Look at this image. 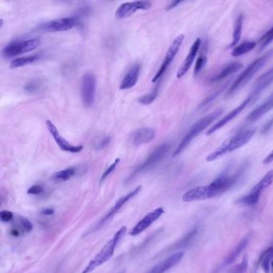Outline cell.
<instances>
[{"label": "cell", "mask_w": 273, "mask_h": 273, "mask_svg": "<svg viewBox=\"0 0 273 273\" xmlns=\"http://www.w3.org/2000/svg\"><path fill=\"white\" fill-rule=\"evenodd\" d=\"M184 38H185L184 35H180L174 40L172 44L170 46V48H168V51H167V54H166L165 58H164V61L161 64V68H159L155 76L153 77L151 82H157L164 75V73L168 70L170 64H171L173 60L175 59L176 55L178 54L179 50H180L183 42H184Z\"/></svg>", "instance_id": "12"}, {"label": "cell", "mask_w": 273, "mask_h": 273, "mask_svg": "<svg viewBox=\"0 0 273 273\" xmlns=\"http://www.w3.org/2000/svg\"><path fill=\"white\" fill-rule=\"evenodd\" d=\"M22 233V231L18 229L17 227H15V226H14V227L11 228V231H10V234H11V236H12V237H20Z\"/></svg>", "instance_id": "43"}, {"label": "cell", "mask_w": 273, "mask_h": 273, "mask_svg": "<svg viewBox=\"0 0 273 273\" xmlns=\"http://www.w3.org/2000/svg\"><path fill=\"white\" fill-rule=\"evenodd\" d=\"M141 66L140 64H135L128 70L125 76L123 79L120 89L127 90L133 88L138 81L140 73H141Z\"/></svg>", "instance_id": "22"}, {"label": "cell", "mask_w": 273, "mask_h": 273, "mask_svg": "<svg viewBox=\"0 0 273 273\" xmlns=\"http://www.w3.org/2000/svg\"><path fill=\"white\" fill-rule=\"evenodd\" d=\"M126 231H127V227L126 226L121 227L115 233L114 237L107 242V244L103 247L102 249L99 251L98 254L90 261L89 264L86 266L82 273H91L95 268L109 261L110 259L114 256L115 248L125 235Z\"/></svg>", "instance_id": "4"}, {"label": "cell", "mask_w": 273, "mask_h": 273, "mask_svg": "<svg viewBox=\"0 0 273 273\" xmlns=\"http://www.w3.org/2000/svg\"><path fill=\"white\" fill-rule=\"evenodd\" d=\"M224 112V109L223 108H218L216 111H212L210 113L209 115H206V116L203 117L201 120H199L197 123L193 124L191 128L188 130V132L186 133V135H184V138L182 139V141H181L177 149L175 150L174 153H173L172 157H176L177 155H180L181 153H182L186 148L191 144V141L198 136L200 133L202 132L204 130L208 128V126L214 122V121L218 119L219 117L222 115Z\"/></svg>", "instance_id": "3"}, {"label": "cell", "mask_w": 273, "mask_h": 273, "mask_svg": "<svg viewBox=\"0 0 273 273\" xmlns=\"http://www.w3.org/2000/svg\"><path fill=\"white\" fill-rule=\"evenodd\" d=\"M271 269H272V273H273V261L272 262H271Z\"/></svg>", "instance_id": "47"}, {"label": "cell", "mask_w": 273, "mask_h": 273, "mask_svg": "<svg viewBox=\"0 0 273 273\" xmlns=\"http://www.w3.org/2000/svg\"><path fill=\"white\" fill-rule=\"evenodd\" d=\"M273 183V169L266 173L257 185L251 190L248 195L241 197L237 201V204L246 207H252L259 202L260 197L264 190L267 189Z\"/></svg>", "instance_id": "6"}, {"label": "cell", "mask_w": 273, "mask_h": 273, "mask_svg": "<svg viewBox=\"0 0 273 273\" xmlns=\"http://www.w3.org/2000/svg\"><path fill=\"white\" fill-rule=\"evenodd\" d=\"M118 273H125V271H124V270H123V271H120V272Z\"/></svg>", "instance_id": "48"}, {"label": "cell", "mask_w": 273, "mask_h": 273, "mask_svg": "<svg viewBox=\"0 0 273 273\" xmlns=\"http://www.w3.org/2000/svg\"><path fill=\"white\" fill-rule=\"evenodd\" d=\"M141 189H142V186H138L135 189H133L132 191H130L128 194H126L124 197L119 199L115 204L111 207V209L107 212V214L104 217H102L95 225L93 226L91 229L88 230V232H86L85 237L86 236H89L91 233L95 232V231H98L99 229L103 228L107 223L111 221L114 216L116 215L117 213L124 208V206L126 204H128L131 199L134 198L141 191Z\"/></svg>", "instance_id": "7"}, {"label": "cell", "mask_w": 273, "mask_h": 273, "mask_svg": "<svg viewBox=\"0 0 273 273\" xmlns=\"http://www.w3.org/2000/svg\"><path fill=\"white\" fill-rule=\"evenodd\" d=\"M256 132H257L256 128H251L227 139L217 149L210 153L206 158V161L208 162L217 161V159L224 157L226 154L241 148L249 142L250 140L255 135Z\"/></svg>", "instance_id": "2"}, {"label": "cell", "mask_w": 273, "mask_h": 273, "mask_svg": "<svg viewBox=\"0 0 273 273\" xmlns=\"http://www.w3.org/2000/svg\"><path fill=\"white\" fill-rule=\"evenodd\" d=\"M159 93V87H155L154 89L151 90V92L146 95H142L138 99V102L142 105H149L153 101L157 98Z\"/></svg>", "instance_id": "33"}, {"label": "cell", "mask_w": 273, "mask_h": 273, "mask_svg": "<svg viewBox=\"0 0 273 273\" xmlns=\"http://www.w3.org/2000/svg\"><path fill=\"white\" fill-rule=\"evenodd\" d=\"M110 142H111V137L106 136L105 138L101 140V141L97 144V145L95 146V149L98 150V151L104 149V148L108 147Z\"/></svg>", "instance_id": "41"}, {"label": "cell", "mask_w": 273, "mask_h": 273, "mask_svg": "<svg viewBox=\"0 0 273 273\" xmlns=\"http://www.w3.org/2000/svg\"><path fill=\"white\" fill-rule=\"evenodd\" d=\"M248 258L244 257L243 258L242 261H241V264H239L238 265L236 266L231 271H229V273H244L248 268Z\"/></svg>", "instance_id": "38"}, {"label": "cell", "mask_w": 273, "mask_h": 273, "mask_svg": "<svg viewBox=\"0 0 273 273\" xmlns=\"http://www.w3.org/2000/svg\"><path fill=\"white\" fill-rule=\"evenodd\" d=\"M184 256L183 251L173 253L172 255L170 256L168 258L164 259V261L153 266L152 268L146 273H165L166 271H169L174 266L181 262Z\"/></svg>", "instance_id": "17"}, {"label": "cell", "mask_w": 273, "mask_h": 273, "mask_svg": "<svg viewBox=\"0 0 273 273\" xmlns=\"http://www.w3.org/2000/svg\"><path fill=\"white\" fill-rule=\"evenodd\" d=\"M164 213V209L162 207H160L157 209L150 211L144 218L141 219V221L135 224V227L131 229L130 235L132 236V237L140 235L143 231L148 229L150 226L155 221H157L159 218H161Z\"/></svg>", "instance_id": "14"}, {"label": "cell", "mask_w": 273, "mask_h": 273, "mask_svg": "<svg viewBox=\"0 0 273 273\" xmlns=\"http://www.w3.org/2000/svg\"><path fill=\"white\" fill-rule=\"evenodd\" d=\"M0 219L4 223L11 222L14 219V214L8 210H4V211H0Z\"/></svg>", "instance_id": "39"}, {"label": "cell", "mask_w": 273, "mask_h": 273, "mask_svg": "<svg viewBox=\"0 0 273 273\" xmlns=\"http://www.w3.org/2000/svg\"><path fill=\"white\" fill-rule=\"evenodd\" d=\"M120 162H121V159H115V161H114V162H113L112 164L107 168V170L103 173V175L101 176V183L104 182L106 179L108 178V177L111 175V173H112L113 171H114V170L115 169V168H116L117 165L120 164Z\"/></svg>", "instance_id": "37"}, {"label": "cell", "mask_w": 273, "mask_h": 273, "mask_svg": "<svg viewBox=\"0 0 273 273\" xmlns=\"http://www.w3.org/2000/svg\"><path fill=\"white\" fill-rule=\"evenodd\" d=\"M242 68L243 65L241 63H230V64H227L216 76L211 78V83L223 81L224 79L228 78L230 75H233L234 73L237 72L239 70H241Z\"/></svg>", "instance_id": "23"}, {"label": "cell", "mask_w": 273, "mask_h": 273, "mask_svg": "<svg viewBox=\"0 0 273 273\" xmlns=\"http://www.w3.org/2000/svg\"><path fill=\"white\" fill-rule=\"evenodd\" d=\"M273 55V50L266 53L265 55L260 58L257 59L255 61H253L251 64L248 66L241 75L237 77L235 82L231 84L229 89L228 91V95H231L235 94L240 88H242L248 81L252 78L254 75L258 72V71L264 67L266 62L269 60L270 57Z\"/></svg>", "instance_id": "5"}, {"label": "cell", "mask_w": 273, "mask_h": 273, "mask_svg": "<svg viewBox=\"0 0 273 273\" xmlns=\"http://www.w3.org/2000/svg\"><path fill=\"white\" fill-rule=\"evenodd\" d=\"M81 21L78 17H65L56 18L48 22L44 23L38 26V28L43 31L57 32V31H67L81 25Z\"/></svg>", "instance_id": "10"}, {"label": "cell", "mask_w": 273, "mask_h": 273, "mask_svg": "<svg viewBox=\"0 0 273 273\" xmlns=\"http://www.w3.org/2000/svg\"><path fill=\"white\" fill-rule=\"evenodd\" d=\"M41 45V40L38 38H30L27 41H14L4 47L2 51L4 58L11 59L24 53L36 49Z\"/></svg>", "instance_id": "9"}, {"label": "cell", "mask_w": 273, "mask_h": 273, "mask_svg": "<svg viewBox=\"0 0 273 273\" xmlns=\"http://www.w3.org/2000/svg\"><path fill=\"white\" fill-rule=\"evenodd\" d=\"M46 125H47V128H48L49 132L51 133V135H52L53 138L55 140L57 145L60 147V148L62 151L70 153H79L82 151L83 148H84L82 145H73V144H70L66 139H64L61 135V133L59 131L56 126L53 124L51 121H49V120L46 121Z\"/></svg>", "instance_id": "13"}, {"label": "cell", "mask_w": 273, "mask_h": 273, "mask_svg": "<svg viewBox=\"0 0 273 273\" xmlns=\"http://www.w3.org/2000/svg\"><path fill=\"white\" fill-rule=\"evenodd\" d=\"M181 3H182V1H173V2L170 3L169 5L167 7V8H166V9L168 10V11H169V10L173 9V8H175L176 7H177L179 4H181Z\"/></svg>", "instance_id": "46"}, {"label": "cell", "mask_w": 273, "mask_h": 273, "mask_svg": "<svg viewBox=\"0 0 273 273\" xmlns=\"http://www.w3.org/2000/svg\"><path fill=\"white\" fill-rule=\"evenodd\" d=\"M76 173V168L72 167V168H66V169L55 172L51 177V180L55 182H65V181H69L70 179L72 178L73 177H75Z\"/></svg>", "instance_id": "27"}, {"label": "cell", "mask_w": 273, "mask_h": 273, "mask_svg": "<svg viewBox=\"0 0 273 273\" xmlns=\"http://www.w3.org/2000/svg\"><path fill=\"white\" fill-rule=\"evenodd\" d=\"M15 227L21 230L23 233H29L33 230V224L28 218L24 217H18Z\"/></svg>", "instance_id": "31"}, {"label": "cell", "mask_w": 273, "mask_h": 273, "mask_svg": "<svg viewBox=\"0 0 273 273\" xmlns=\"http://www.w3.org/2000/svg\"><path fill=\"white\" fill-rule=\"evenodd\" d=\"M246 166L241 168L235 174L228 175L224 173L215 179L208 185L198 186L189 191H186L182 197L184 202H193V201H205L208 199L214 198L222 195L226 191L231 189L239 180L241 178L245 170Z\"/></svg>", "instance_id": "1"}, {"label": "cell", "mask_w": 273, "mask_h": 273, "mask_svg": "<svg viewBox=\"0 0 273 273\" xmlns=\"http://www.w3.org/2000/svg\"><path fill=\"white\" fill-rule=\"evenodd\" d=\"M273 41V26L259 41V50H263Z\"/></svg>", "instance_id": "34"}, {"label": "cell", "mask_w": 273, "mask_h": 273, "mask_svg": "<svg viewBox=\"0 0 273 273\" xmlns=\"http://www.w3.org/2000/svg\"><path fill=\"white\" fill-rule=\"evenodd\" d=\"M227 86H228V84H226L225 85H224L222 88H221V89L217 90V91H216L215 93H213V94H211V95H209V96H208V98L206 99L205 101H204V102H203L202 104H201V106H200V108H205V107H207V106L209 105V104H211V102H213V101H214V100H216V99L217 98V96H218V95H220V94H221V93H222L223 91H224V90L227 88Z\"/></svg>", "instance_id": "36"}, {"label": "cell", "mask_w": 273, "mask_h": 273, "mask_svg": "<svg viewBox=\"0 0 273 273\" xmlns=\"http://www.w3.org/2000/svg\"><path fill=\"white\" fill-rule=\"evenodd\" d=\"M273 127V117L269 121H268L267 124H265V125L264 126V128H263L262 129V133L263 134H266V133H268V131H270V130Z\"/></svg>", "instance_id": "42"}, {"label": "cell", "mask_w": 273, "mask_h": 273, "mask_svg": "<svg viewBox=\"0 0 273 273\" xmlns=\"http://www.w3.org/2000/svg\"><path fill=\"white\" fill-rule=\"evenodd\" d=\"M249 104H251V98L248 95V98H246L240 105L237 106V108H234L232 111H230L225 116L223 117L221 121L216 123L212 127H211L207 131V135H211L212 133L222 128L224 126L228 124L230 121H232L233 119L236 118Z\"/></svg>", "instance_id": "16"}, {"label": "cell", "mask_w": 273, "mask_h": 273, "mask_svg": "<svg viewBox=\"0 0 273 273\" xmlns=\"http://www.w3.org/2000/svg\"><path fill=\"white\" fill-rule=\"evenodd\" d=\"M243 28V15H240L237 17L235 23V28L233 31L232 41H231L230 47H234L237 45L241 38V33Z\"/></svg>", "instance_id": "30"}, {"label": "cell", "mask_w": 273, "mask_h": 273, "mask_svg": "<svg viewBox=\"0 0 273 273\" xmlns=\"http://www.w3.org/2000/svg\"><path fill=\"white\" fill-rule=\"evenodd\" d=\"M250 239H251V236L247 235L241 240L240 242L238 243L235 248H233L232 251L229 253V255L226 257L225 260L224 261V265H228L231 264V263L234 262L236 261V259L241 255V252L245 249L246 247L248 246V243H249Z\"/></svg>", "instance_id": "24"}, {"label": "cell", "mask_w": 273, "mask_h": 273, "mask_svg": "<svg viewBox=\"0 0 273 273\" xmlns=\"http://www.w3.org/2000/svg\"><path fill=\"white\" fill-rule=\"evenodd\" d=\"M43 89V83L38 80H34L31 81V82L28 83L24 87V90L26 93H28L29 95H32V94H36V93L40 92L42 91Z\"/></svg>", "instance_id": "32"}, {"label": "cell", "mask_w": 273, "mask_h": 273, "mask_svg": "<svg viewBox=\"0 0 273 273\" xmlns=\"http://www.w3.org/2000/svg\"><path fill=\"white\" fill-rule=\"evenodd\" d=\"M273 162V150L271 151H270L269 154H268L267 157H265V158L264 159V161H263V164H265V165H267V164H271V163Z\"/></svg>", "instance_id": "44"}, {"label": "cell", "mask_w": 273, "mask_h": 273, "mask_svg": "<svg viewBox=\"0 0 273 273\" xmlns=\"http://www.w3.org/2000/svg\"><path fill=\"white\" fill-rule=\"evenodd\" d=\"M96 80L91 73H86L81 81V98L86 108H91L95 102Z\"/></svg>", "instance_id": "11"}, {"label": "cell", "mask_w": 273, "mask_h": 273, "mask_svg": "<svg viewBox=\"0 0 273 273\" xmlns=\"http://www.w3.org/2000/svg\"><path fill=\"white\" fill-rule=\"evenodd\" d=\"M38 59V55H29V56L21 57V58H16L13 60L10 64V68L12 69L15 68H21L24 66L28 65V64H32L35 62Z\"/></svg>", "instance_id": "29"}, {"label": "cell", "mask_w": 273, "mask_h": 273, "mask_svg": "<svg viewBox=\"0 0 273 273\" xmlns=\"http://www.w3.org/2000/svg\"><path fill=\"white\" fill-rule=\"evenodd\" d=\"M41 215L43 216H52L55 211L53 208H45V209L42 210L41 211Z\"/></svg>", "instance_id": "45"}, {"label": "cell", "mask_w": 273, "mask_h": 273, "mask_svg": "<svg viewBox=\"0 0 273 273\" xmlns=\"http://www.w3.org/2000/svg\"><path fill=\"white\" fill-rule=\"evenodd\" d=\"M273 82V67L271 69L266 71L257 80L256 82L255 87L253 88L252 92L249 95L251 98V104L255 102L259 96L261 95V93L264 91V89L269 87Z\"/></svg>", "instance_id": "18"}, {"label": "cell", "mask_w": 273, "mask_h": 273, "mask_svg": "<svg viewBox=\"0 0 273 273\" xmlns=\"http://www.w3.org/2000/svg\"><path fill=\"white\" fill-rule=\"evenodd\" d=\"M201 40L200 38L196 40L195 42L193 43L192 46L191 47V49H190L188 55L186 57L185 61H184L182 65L181 66V68H179L178 71H177V78H182L189 71L193 62L195 61L196 57H197V54H198L199 49L201 48Z\"/></svg>", "instance_id": "19"}, {"label": "cell", "mask_w": 273, "mask_h": 273, "mask_svg": "<svg viewBox=\"0 0 273 273\" xmlns=\"http://www.w3.org/2000/svg\"><path fill=\"white\" fill-rule=\"evenodd\" d=\"M208 61L207 55L205 54H202L201 56L199 57L196 63L195 69H194V76H197L201 72L204 67H205L206 63Z\"/></svg>", "instance_id": "35"}, {"label": "cell", "mask_w": 273, "mask_h": 273, "mask_svg": "<svg viewBox=\"0 0 273 273\" xmlns=\"http://www.w3.org/2000/svg\"><path fill=\"white\" fill-rule=\"evenodd\" d=\"M151 2L149 1H135V2L124 3L121 4L116 11L115 17L117 18H125L132 15L139 10H148L151 8Z\"/></svg>", "instance_id": "15"}, {"label": "cell", "mask_w": 273, "mask_h": 273, "mask_svg": "<svg viewBox=\"0 0 273 273\" xmlns=\"http://www.w3.org/2000/svg\"><path fill=\"white\" fill-rule=\"evenodd\" d=\"M169 149L170 144H168V143H164V144L157 147L152 152L150 153V155L145 159V161L144 162L137 166L136 168L131 173V176L128 177L127 182L132 181L133 179L136 177L137 176L144 172V171H148L150 168H153L154 166L161 162L163 159L165 157V155H167V153L169 151Z\"/></svg>", "instance_id": "8"}, {"label": "cell", "mask_w": 273, "mask_h": 273, "mask_svg": "<svg viewBox=\"0 0 273 273\" xmlns=\"http://www.w3.org/2000/svg\"><path fill=\"white\" fill-rule=\"evenodd\" d=\"M257 43L253 42V41H246V42L242 43L240 45L236 47L231 51V55L233 57L241 56V55L247 54V53L251 51L253 48H256Z\"/></svg>", "instance_id": "28"}, {"label": "cell", "mask_w": 273, "mask_h": 273, "mask_svg": "<svg viewBox=\"0 0 273 273\" xmlns=\"http://www.w3.org/2000/svg\"><path fill=\"white\" fill-rule=\"evenodd\" d=\"M271 109H273V93H271L264 102H263L261 105H259L257 108H256L250 113L246 119V123L252 124V123L256 122V121H258L259 119H261L265 114L269 112Z\"/></svg>", "instance_id": "20"}, {"label": "cell", "mask_w": 273, "mask_h": 273, "mask_svg": "<svg viewBox=\"0 0 273 273\" xmlns=\"http://www.w3.org/2000/svg\"><path fill=\"white\" fill-rule=\"evenodd\" d=\"M155 131L151 128H143L136 130L131 135V142L135 146L148 144L154 140Z\"/></svg>", "instance_id": "21"}, {"label": "cell", "mask_w": 273, "mask_h": 273, "mask_svg": "<svg viewBox=\"0 0 273 273\" xmlns=\"http://www.w3.org/2000/svg\"><path fill=\"white\" fill-rule=\"evenodd\" d=\"M43 191H44V188L42 186L35 184V185L31 186V188H28V194L33 196L41 195Z\"/></svg>", "instance_id": "40"}, {"label": "cell", "mask_w": 273, "mask_h": 273, "mask_svg": "<svg viewBox=\"0 0 273 273\" xmlns=\"http://www.w3.org/2000/svg\"><path fill=\"white\" fill-rule=\"evenodd\" d=\"M273 261V244L263 251L258 260V264L261 266L264 273H269L271 264Z\"/></svg>", "instance_id": "26"}, {"label": "cell", "mask_w": 273, "mask_h": 273, "mask_svg": "<svg viewBox=\"0 0 273 273\" xmlns=\"http://www.w3.org/2000/svg\"><path fill=\"white\" fill-rule=\"evenodd\" d=\"M197 234H198V228H192V229H191V231H188V232L187 233L182 239H181V240L177 241L176 244L171 246V247L168 248V251H174V250L180 249V248L188 247V246L190 245L191 243L192 242L193 240L195 239V237H197Z\"/></svg>", "instance_id": "25"}]
</instances>
